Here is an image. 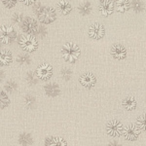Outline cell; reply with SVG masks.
<instances>
[{
	"mask_svg": "<svg viewBox=\"0 0 146 146\" xmlns=\"http://www.w3.org/2000/svg\"><path fill=\"white\" fill-rule=\"evenodd\" d=\"M80 55H81V50L75 43L67 42L66 44L62 46V56L65 62L70 63L75 62L79 58Z\"/></svg>",
	"mask_w": 146,
	"mask_h": 146,
	"instance_id": "6da1fadb",
	"label": "cell"
},
{
	"mask_svg": "<svg viewBox=\"0 0 146 146\" xmlns=\"http://www.w3.org/2000/svg\"><path fill=\"white\" fill-rule=\"evenodd\" d=\"M36 14L38 20L44 25H49V23L55 22L56 18V13L53 8L48 6H39L36 9Z\"/></svg>",
	"mask_w": 146,
	"mask_h": 146,
	"instance_id": "7a4b0ae2",
	"label": "cell"
},
{
	"mask_svg": "<svg viewBox=\"0 0 146 146\" xmlns=\"http://www.w3.org/2000/svg\"><path fill=\"white\" fill-rule=\"evenodd\" d=\"M19 44H20L21 48L23 49V51L27 52V53H31V52H34L38 47V42H37V39L35 38L33 35L31 34H25L23 35L20 38V41H19Z\"/></svg>",
	"mask_w": 146,
	"mask_h": 146,
	"instance_id": "3957f363",
	"label": "cell"
},
{
	"mask_svg": "<svg viewBox=\"0 0 146 146\" xmlns=\"http://www.w3.org/2000/svg\"><path fill=\"white\" fill-rule=\"evenodd\" d=\"M1 33H0V37H1L2 44H8L12 43L17 37V33H16L15 29L11 25H2L1 27Z\"/></svg>",
	"mask_w": 146,
	"mask_h": 146,
	"instance_id": "277c9868",
	"label": "cell"
},
{
	"mask_svg": "<svg viewBox=\"0 0 146 146\" xmlns=\"http://www.w3.org/2000/svg\"><path fill=\"white\" fill-rule=\"evenodd\" d=\"M39 28V25L37 23L36 20L33 18L27 17L23 20V22L22 23V29L23 32L28 34H33L36 33L37 30Z\"/></svg>",
	"mask_w": 146,
	"mask_h": 146,
	"instance_id": "5b68a950",
	"label": "cell"
},
{
	"mask_svg": "<svg viewBox=\"0 0 146 146\" xmlns=\"http://www.w3.org/2000/svg\"><path fill=\"white\" fill-rule=\"evenodd\" d=\"M106 131L108 135L110 136H119L123 133V126L117 120H111L110 122H108L106 125Z\"/></svg>",
	"mask_w": 146,
	"mask_h": 146,
	"instance_id": "8992f818",
	"label": "cell"
},
{
	"mask_svg": "<svg viewBox=\"0 0 146 146\" xmlns=\"http://www.w3.org/2000/svg\"><path fill=\"white\" fill-rule=\"evenodd\" d=\"M123 135L127 140L133 141L139 136V128L137 125H129L123 129Z\"/></svg>",
	"mask_w": 146,
	"mask_h": 146,
	"instance_id": "52a82bcc",
	"label": "cell"
},
{
	"mask_svg": "<svg viewBox=\"0 0 146 146\" xmlns=\"http://www.w3.org/2000/svg\"><path fill=\"white\" fill-rule=\"evenodd\" d=\"M36 74L39 79L41 80H48L51 78L53 75V68L48 63H43V64L39 65L36 69Z\"/></svg>",
	"mask_w": 146,
	"mask_h": 146,
	"instance_id": "ba28073f",
	"label": "cell"
},
{
	"mask_svg": "<svg viewBox=\"0 0 146 146\" xmlns=\"http://www.w3.org/2000/svg\"><path fill=\"white\" fill-rule=\"evenodd\" d=\"M105 35V29L100 23H94L89 29V36L91 38L98 40L101 39Z\"/></svg>",
	"mask_w": 146,
	"mask_h": 146,
	"instance_id": "9c48e42d",
	"label": "cell"
},
{
	"mask_svg": "<svg viewBox=\"0 0 146 146\" xmlns=\"http://www.w3.org/2000/svg\"><path fill=\"white\" fill-rule=\"evenodd\" d=\"M114 11V4L111 0H102L100 5V12L102 16L108 17Z\"/></svg>",
	"mask_w": 146,
	"mask_h": 146,
	"instance_id": "30bf717a",
	"label": "cell"
},
{
	"mask_svg": "<svg viewBox=\"0 0 146 146\" xmlns=\"http://www.w3.org/2000/svg\"><path fill=\"white\" fill-rule=\"evenodd\" d=\"M111 54L116 60H124L127 56V50L121 44H116L112 47Z\"/></svg>",
	"mask_w": 146,
	"mask_h": 146,
	"instance_id": "8fae6325",
	"label": "cell"
},
{
	"mask_svg": "<svg viewBox=\"0 0 146 146\" xmlns=\"http://www.w3.org/2000/svg\"><path fill=\"white\" fill-rule=\"evenodd\" d=\"M80 83L83 85L84 87L86 88H92V87L95 86L96 80V77L94 76V74L92 73H85V74L82 75L79 79Z\"/></svg>",
	"mask_w": 146,
	"mask_h": 146,
	"instance_id": "7c38bea8",
	"label": "cell"
},
{
	"mask_svg": "<svg viewBox=\"0 0 146 146\" xmlns=\"http://www.w3.org/2000/svg\"><path fill=\"white\" fill-rule=\"evenodd\" d=\"M44 91L49 96H56L60 93V86L56 83H49L44 87Z\"/></svg>",
	"mask_w": 146,
	"mask_h": 146,
	"instance_id": "4fadbf2b",
	"label": "cell"
},
{
	"mask_svg": "<svg viewBox=\"0 0 146 146\" xmlns=\"http://www.w3.org/2000/svg\"><path fill=\"white\" fill-rule=\"evenodd\" d=\"M56 6H58V10H60V12L62 15H68L72 10L71 4L68 1H66V0H62V1H60Z\"/></svg>",
	"mask_w": 146,
	"mask_h": 146,
	"instance_id": "5bb4252c",
	"label": "cell"
},
{
	"mask_svg": "<svg viewBox=\"0 0 146 146\" xmlns=\"http://www.w3.org/2000/svg\"><path fill=\"white\" fill-rule=\"evenodd\" d=\"M131 7V4L129 0H117L116 1V9L119 13H125Z\"/></svg>",
	"mask_w": 146,
	"mask_h": 146,
	"instance_id": "9a60e30c",
	"label": "cell"
},
{
	"mask_svg": "<svg viewBox=\"0 0 146 146\" xmlns=\"http://www.w3.org/2000/svg\"><path fill=\"white\" fill-rule=\"evenodd\" d=\"M13 60L12 54L7 50H2L1 55H0V62L1 65H9Z\"/></svg>",
	"mask_w": 146,
	"mask_h": 146,
	"instance_id": "2e32d148",
	"label": "cell"
},
{
	"mask_svg": "<svg viewBox=\"0 0 146 146\" xmlns=\"http://www.w3.org/2000/svg\"><path fill=\"white\" fill-rule=\"evenodd\" d=\"M78 11L81 15L83 16H87L91 13L92 11V6H91V3L88 1H85L83 3H81L80 5L78 6Z\"/></svg>",
	"mask_w": 146,
	"mask_h": 146,
	"instance_id": "e0dca14e",
	"label": "cell"
},
{
	"mask_svg": "<svg viewBox=\"0 0 146 146\" xmlns=\"http://www.w3.org/2000/svg\"><path fill=\"white\" fill-rule=\"evenodd\" d=\"M123 106L127 110H133L136 107V100L133 96H128L123 100Z\"/></svg>",
	"mask_w": 146,
	"mask_h": 146,
	"instance_id": "ac0fdd59",
	"label": "cell"
},
{
	"mask_svg": "<svg viewBox=\"0 0 146 146\" xmlns=\"http://www.w3.org/2000/svg\"><path fill=\"white\" fill-rule=\"evenodd\" d=\"M67 143L60 137H48L45 140V145H66Z\"/></svg>",
	"mask_w": 146,
	"mask_h": 146,
	"instance_id": "d6986e66",
	"label": "cell"
},
{
	"mask_svg": "<svg viewBox=\"0 0 146 146\" xmlns=\"http://www.w3.org/2000/svg\"><path fill=\"white\" fill-rule=\"evenodd\" d=\"M19 141H20V144L22 145H30L32 144V138L30 135L28 133H22L19 137Z\"/></svg>",
	"mask_w": 146,
	"mask_h": 146,
	"instance_id": "ffe728a7",
	"label": "cell"
},
{
	"mask_svg": "<svg viewBox=\"0 0 146 146\" xmlns=\"http://www.w3.org/2000/svg\"><path fill=\"white\" fill-rule=\"evenodd\" d=\"M36 103V100L32 96H27L23 100V104L27 108H32Z\"/></svg>",
	"mask_w": 146,
	"mask_h": 146,
	"instance_id": "44dd1931",
	"label": "cell"
},
{
	"mask_svg": "<svg viewBox=\"0 0 146 146\" xmlns=\"http://www.w3.org/2000/svg\"><path fill=\"white\" fill-rule=\"evenodd\" d=\"M131 4L133 10L136 12V13H139V12H141L144 9V4H143L140 0H133Z\"/></svg>",
	"mask_w": 146,
	"mask_h": 146,
	"instance_id": "7402d4cb",
	"label": "cell"
},
{
	"mask_svg": "<svg viewBox=\"0 0 146 146\" xmlns=\"http://www.w3.org/2000/svg\"><path fill=\"white\" fill-rule=\"evenodd\" d=\"M37 79H38V76L33 71H29L27 74V81L29 85H35L37 83V81H38Z\"/></svg>",
	"mask_w": 146,
	"mask_h": 146,
	"instance_id": "603a6c76",
	"label": "cell"
},
{
	"mask_svg": "<svg viewBox=\"0 0 146 146\" xmlns=\"http://www.w3.org/2000/svg\"><path fill=\"white\" fill-rule=\"evenodd\" d=\"M136 125L141 131H146V114H142L141 116L138 117L137 121H136Z\"/></svg>",
	"mask_w": 146,
	"mask_h": 146,
	"instance_id": "cb8c5ba5",
	"label": "cell"
},
{
	"mask_svg": "<svg viewBox=\"0 0 146 146\" xmlns=\"http://www.w3.org/2000/svg\"><path fill=\"white\" fill-rule=\"evenodd\" d=\"M30 56L27 54H22V55H19L17 56V62L19 63H22V64H28L30 62Z\"/></svg>",
	"mask_w": 146,
	"mask_h": 146,
	"instance_id": "d4e9b609",
	"label": "cell"
},
{
	"mask_svg": "<svg viewBox=\"0 0 146 146\" xmlns=\"http://www.w3.org/2000/svg\"><path fill=\"white\" fill-rule=\"evenodd\" d=\"M10 103V100H9V96H7V94L4 91H1V108L7 107Z\"/></svg>",
	"mask_w": 146,
	"mask_h": 146,
	"instance_id": "484cf974",
	"label": "cell"
},
{
	"mask_svg": "<svg viewBox=\"0 0 146 146\" xmlns=\"http://www.w3.org/2000/svg\"><path fill=\"white\" fill-rule=\"evenodd\" d=\"M12 22L16 25H19L20 23L23 22V15L22 13H15L12 16Z\"/></svg>",
	"mask_w": 146,
	"mask_h": 146,
	"instance_id": "4316f807",
	"label": "cell"
},
{
	"mask_svg": "<svg viewBox=\"0 0 146 146\" xmlns=\"http://www.w3.org/2000/svg\"><path fill=\"white\" fill-rule=\"evenodd\" d=\"M60 75H62V79L65 80V81H68L70 78H71L72 76V72L70 69H68V68H63L62 70V72H60Z\"/></svg>",
	"mask_w": 146,
	"mask_h": 146,
	"instance_id": "83f0119b",
	"label": "cell"
},
{
	"mask_svg": "<svg viewBox=\"0 0 146 146\" xmlns=\"http://www.w3.org/2000/svg\"><path fill=\"white\" fill-rule=\"evenodd\" d=\"M16 88H17V85H16V83H14V82H12V81L7 82V83L5 84V90L10 92V93L15 91Z\"/></svg>",
	"mask_w": 146,
	"mask_h": 146,
	"instance_id": "f1b7e54d",
	"label": "cell"
},
{
	"mask_svg": "<svg viewBox=\"0 0 146 146\" xmlns=\"http://www.w3.org/2000/svg\"><path fill=\"white\" fill-rule=\"evenodd\" d=\"M2 4L6 8H13L17 4V0H2Z\"/></svg>",
	"mask_w": 146,
	"mask_h": 146,
	"instance_id": "f546056e",
	"label": "cell"
},
{
	"mask_svg": "<svg viewBox=\"0 0 146 146\" xmlns=\"http://www.w3.org/2000/svg\"><path fill=\"white\" fill-rule=\"evenodd\" d=\"M37 34H39L40 36H44L46 33V29H45V27H39L38 28V30H37V32H36Z\"/></svg>",
	"mask_w": 146,
	"mask_h": 146,
	"instance_id": "4dcf8cb0",
	"label": "cell"
},
{
	"mask_svg": "<svg viewBox=\"0 0 146 146\" xmlns=\"http://www.w3.org/2000/svg\"><path fill=\"white\" fill-rule=\"evenodd\" d=\"M35 1H36V0H21V2H23L25 5H27V6L32 5Z\"/></svg>",
	"mask_w": 146,
	"mask_h": 146,
	"instance_id": "1f68e13d",
	"label": "cell"
}]
</instances>
